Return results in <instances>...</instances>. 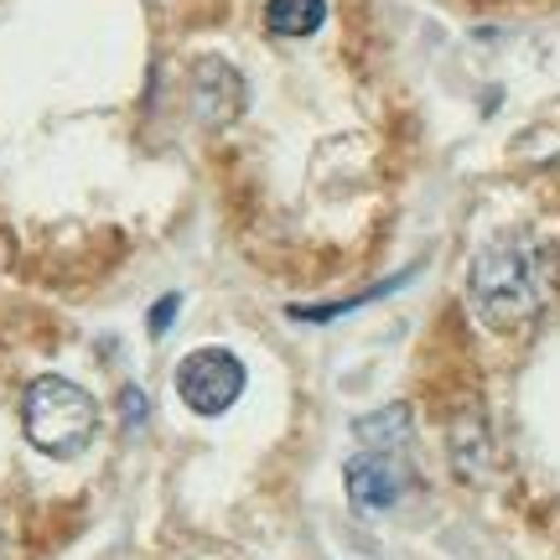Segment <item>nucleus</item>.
<instances>
[{"mask_svg": "<svg viewBox=\"0 0 560 560\" xmlns=\"http://www.w3.org/2000/svg\"><path fill=\"white\" fill-rule=\"evenodd\" d=\"M187 104H192V115H198L208 130H219V125H229V120H240L244 115L249 89H244L234 62L198 58L192 62V73H187Z\"/></svg>", "mask_w": 560, "mask_h": 560, "instance_id": "obj_4", "label": "nucleus"}, {"mask_svg": "<svg viewBox=\"0 0 560 560\" xmlns=\"http://www.w3.org/2000/svg\"><path fill=\"white\" fill-rule=\"evenodd\" d=\"M550 301V249L535 240H499L467 265V306L493 332H520Z\"/></svg>", "mask_w": 560, "mask_h": 560, "instance_id": "obj_1", "label": "nucleus"}, {"mask_svg": "<svg viewBox=\"0 0 560 560\" xmlns=\"http://www.w3.org/2000/svg\"><path fill=\"white\" fill-rule=\"evenodd\" d=\"M244 363L240 353H229V348H198V353H187L177 363V395L182 405L192 410V416H223L229 405H240L244 395Z\"/></svg>", "mask_w": 560, "mask_h": 560, "instance_id": "obj_3", "label": "nucleus"}, {"mask_svg": "<svg viewBox=\"0 0 560 560\" xmlns=\"http://www.w3.org/2000/svg\"><path fill=\"white\" fill-rule=\"evenodd\" d=\"M21 425L42 457H79L100 431V405L83 384L62 374H42L21 395Z\"/></svg>", "mask_w": 560, "mask_h": 560, "instance_id": "obj_2", "label": "nucleus"}, {"mask_svg": "<svg viewBox=\"0 0 560 560\" xmlns=\"http://www.w3.org/2000/svg\"><path fill=\"white\" fill-rule=\"evenodd\" d=\"M327 21V0H270L265 5V26L276 37H312Z\"/></svg>", "mask_w": 560, "mask_h": 560, "instance_id": "obj_7", "label": "nucleus"}, {"mask_svg": "<svg viewBox=\"0 0 560 560\" xmlns=\"http://www.w3.org/2000/svg\"><path fill=\"white\" fill-rule=\"evenodd\" d=\"M177 306H182V296H161V301H156V312H151V332H156V338H166V332H172V317H177Z\"/></svg>", "mask_w": 560, "mask_h": 560, "instance_id": "obj_10", "label": "nucleus"}, {"mask_svg": "<svg viewBox=\"0 0 560 560\" xmlns=\"http://www.w3.org/2000/svg\"><path fill=\"white\" fill-rule=\"evenodd\" d=\"M446 441H452V467H457L462 482H482L493 472V436H488V420L482 416H472V410L457 416Z\"/></svg>", "mask_w": 560, "mask_h": 560, "instance_id": "obj_6", "label": "nucleus"}, {"mask_svg": "<svg viewBox=\"0 0 560 560\" xmlns=\"http://www.w3.org/2000/svg\"><path fill=\"white\" fill-rule=\"evenodd\" d=\"M348 499L359 503V509H395V503L405 499V482H410V472H405L400 462H395V452H363V457L348 462Z\"/></svg>", "mask_w": 560, "mask_h": 560, "instance_id": "obj_5", "label": "nucleus"}, {"mask_svg": "<svg viewBox=\"0 0 560 560\" xmlns=\"http://www.w3.org/2000/svg\"><path fill=\"white\" fill-rule=\"evenodd\" d=\"M120 416H125V425H130V431H140V420L151 416V400L140 395L136 384H125V389H120Z\"/></svg>", "mask_w": 560, "mask_h": 560, "instance_id": "obj_9", "label": "nucleus"}, {"mask_svg": "<svg viewBox=\"0 0 560 560\" xmlns=\"http://www.w3.org/2000/svg\"><path fill=\"white\" fill-rule=\"evenodd\" d=\"M353 436H359L369 452H389L395 441L410 436V410H405V405H384L374 416L353 420Z\"/></svg>", "mask_w": 560, "mask_h": 560, "instance_id": "obj_8", "label": "nucleus"}]
</instances>
